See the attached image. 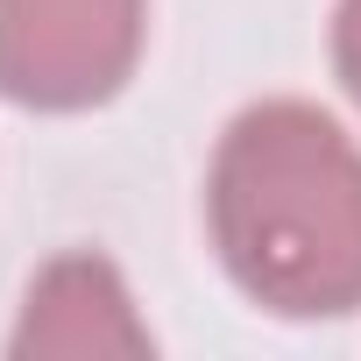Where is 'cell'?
<instances>
[{"label":"cell","instance_id":"obj_3","mask_svg":"<svg viewBox=\"0 0 361 361\" xmlns=\"http://www.w3.org/2000/svg\"><path fill=\"white\" fill-rule=\"evenodd\" d=\"M149 333L128 312L121 276L99 255H64L36 276L15 354H142Z\"/></svg>","mask_w":361,"mask_h":361},{"label":"cell","instance_id":"obj_2","mask_svg":"<svg viewBox=\"0 0 361 361\" xmlns=\"http://www.w3.org/2000/svg\"><path fill=\"white\" fill-rule=\"evenodd\" d=\"M142 57V0H0V92L71 114L128 85Z\"/></svg>","mask_w":361,"mask_h":361},{"label":"cell","instance_id":"obj_4","mask_svg":"<svg viewBox=\"0 0 361 361\" xmlns=\"http://www.w3.org/2000/svg\"><path fill=\"white\" fill-rule=\"evenodd\" d=\"M333 64H340L347 92L361 99V0H340V15H333Z\"/></svg>","mask_w":361,"mask_h":361},{"label":"cell","instance_id":"obj_1","mask_svg":"<svg viewBox=\"0 0 361 361\" xmlns=\"http://www.w3.org/2000/svg\"><path fill=\"white\" fill-rule=\"evenodd\" d=\"M213 248L283 319L361 305V149L305 99L248 106L206 177Z\"/></svg>","mask_w":361,"mask_h":361}]
</instances>
